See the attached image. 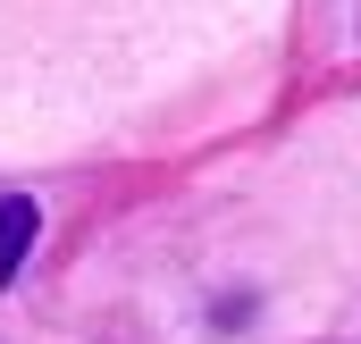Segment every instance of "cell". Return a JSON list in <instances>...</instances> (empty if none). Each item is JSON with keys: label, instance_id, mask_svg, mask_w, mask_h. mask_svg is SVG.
I'll list each match as a JSON object with an SVG mask.
<instances>
[{"label": "cell", "instance_id": "cell-1", "mask_svg": "<svg viewBox=\"0 0 361 344\" xmlns=\"http://www.w3.org/2000/svg\"><path fill=\"white\" fill-rule=\"evenodd\" d=\"M34 227H42V210H34L25 193H8V202H0V285L25 269V252H34Z\"/></svg>", "mask_w": 361, "mask_h": 344}]
</instances>
